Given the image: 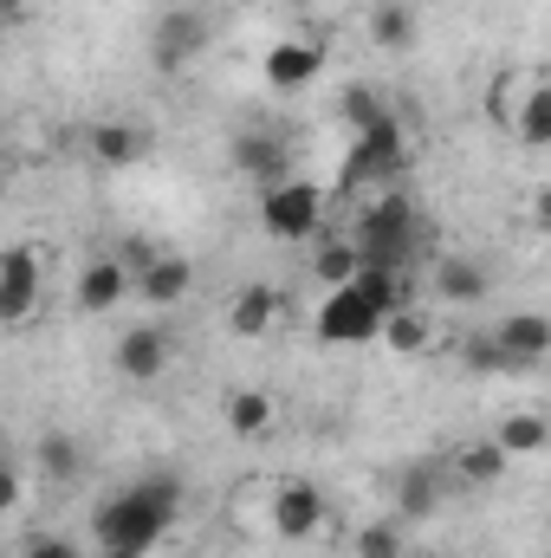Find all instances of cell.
<instances>
[{"instance_id":"1","label":"cell","mask_w":551,"mask_h":558,"mask_svg":"<svg viewBox=\"0 0 551 558\" xmlns=\"http://www.w3.org/2000/svg\"><path fill=\"white\" fill-rule=\"evenodd\" d=\"M234 533L247 539H279V546H305L331 526V500L325 487L298 481V474H247L228 500Z\"/></svg>"},{"instance_id":"2","label":"cell","mask_w":551,"mask_h":558,"mask_svg":"<svg viewBox=\"0 0 551 558\" xmlns=\"http://www.w3.org/2000/svg\"><path fill=\"white\" fill-rule=\"evenodd\" d=\"M182 520V474H143L124 494H111L91 513V539L98 546H131V553H156Z\"/></svg>"},{"instance_id":"3","label":"cell","mask_w":551,"mask_h":558,"mask_svg":"<svg viewBox=\"0 0 551 558\" xmlns=\"http://www.w3.org/2000/svg\"><path fill=\"white\" fill-rule=\"evenodd\" d=\"M493 124L526 149H551V65H506L487 92Z\"/></svg>"},{"instance_id":"4","label":"cell","mask_w":551,"mask_h":558,"mask_svg":"<svg viewBox=\"0 0 551 558\" xmlns=\"http://www.w3.org/2000/svg\"><path fill=\"white\" fill-rule=\"evenodd\" d=\"M364 247V267H390V274H409L415 267V247H421V221H415V202L403 189H383L357 208V234Z\"/></svg>"},{"instance_id":"5","label":"cell","mask_w":551,"mask_h":558,"mask_svg":"<svg viewBox=\"0 0 551 558\" xmlns=\"http://www.w3.org/2000/svg\"><path fill=\"white\" fill-rule=\"evenodd\" d=\"M383 325H390V305L370 299L357 279L351 286H325L318 305H311V338L344 351V344H383Z\"/></svg>"},{"instance_id":"6","label":"cell","mask_w":551,"mask_h":558,"mask_svg":"<svg viewBox=\"0 0 551 558\" xmlns=\"http://www.w3.org/2000/svg\"><path fill=\"white\" fill-rule=\"evenodd\" d=\"M254 215H260V228L285 241V247H298V241H311L318 228H325V189L311 182V175H279L267 182L260 195H254Z\"/></svg>"},{"instance_id":"7","label":"cell","mask_w":551,"mask_h":558,"mask_svg":"<svg viewBox=\"0 0 551 558\" xmlns=\"http://www.w3.org/2000/svg\"><path fill=\"white\" fill-rule=\"evenodd\" d=\"M403 169H409V131L383 111L377 124L357 131L351 156L338 162V182H344V189H383V182H396Z\"/></svg>"},{"instance_id":"8","label":"cell","mask_w":551,"mask_h":558,"mask_svg":"<svg viewBox=\"0 0 551 558\" xmlns=\"http://www.w3.org/2000/svg\"><path fill=\"white\" fill-rule=\"evenodd\" d=\"M39 292H46V254L26 247V241H13L0 254V325L7 331H26L33 312H39Z\"/></svg>"},{"instance_id":"9","label":"cell","mask_w":551,"mask_h":558,"mask_svg":"<svg viewBox=\"0 0 551 558\" xmlns=\"http://www.w3.org/2000/svg\"><path fill=\"white\" fill-rule=\"evenodd\" d=\"M111 364H118L124 384H156V377L175 364V338H169L162 325H131V331H118Z\"/></svg>"},{"instance_id":"10","label":"cell","mask_w":551,"mask_h":558,"mask_svg":"<svg viewBox=\"0 0 551 558\" xmlns=\"http://www.w3.org/2000/svg\"><path fill=\"white\" fill-rule=\"evenodd\" d=\"M201 52H208V20H201V13L175 7V13L156 20V33H149V59H156V72H188Z\"/></svg>"},{"instance_id":"11","label":"cell","mask_w":551,"mask_h":558,"mask_svg":"<svg viewBox=\"0 0 551 558\" xmlns=\"http://www.w3.org/2000/svg\"><path fill=\"white\" fill-rule=\"evenodd\" d=\"M318 72H325V46H318V39H273V46L260 52V78H267L273 92H305Z\"/></svg>"},{"instance_id":"12","label":"cell","mask_w":551,"mask_h":558,"mask_svg":"<svg viewBox=\"0 0 551 558\" xmlns=\"http://www.w3.org/2000/svg\"><path fill=\"white\" fill-rule=\"evenodd\" d=\"M279 318H285V292H279V286H267V279L241 286V292H234V305H228V331H234L241 344H254V338H273Z\"/></svg>"},{"instance_id":"13","label":"cell","mask_w":551,"mask_h":558,"mask_svg":"<svg viewBox=\"0 0 551 558\" xmlns=\"http://www.w3.org/2000/svg\"><path fill=\"white\" fill-rule=\"evenodd\" d=\"M493 338H500V351H506L513 377L551 357V318H546V312H506V318L493 325Z\"/></svg>"},{"instance_id":"14","label":"cell","mask_w":551,"mask_h":558,"mask_svg":"<svg viewBox=\"0 0 551 558\" xmlns=\"http://www.w3.org/2000/svg\"><path fill=\"white\" fill-rule=\"evenodd\" d=\"M137 292L156 305V312L182 305V299L195 292V260H182V254H149V260L137 267Z\"/></svg>"},{"instance_id":"15","label":"cell","mask_w":551,"mask_h":558,"mask_svg":"<svg viewBox=\"0 0 551 558\" xmlns=\"http://www.w3.org/2000/svg\"><path fill=\"white\" fill-rule=\"evenodd\" d=\"M228 162H234L241 175H254L260 189L279 182V175H292V149H285V137H273V131H241L234 149H228Z\"/></svg>"},{"instance_id":"16","label":"cell","mask_w":551,"mask_h":558,"mask_svg":"<svg viewBox=\"0 0 551 558\" xmlns=\"http://www.w3.org/2000/svg\"><path fill=\"white\" fill-rule=\"evenodd\" d=\"M131 286H137V274H131L124 260H91L85 274L72 279V305H78L85 318H98V312H111Z\"/></svg>"},{"instance_id":"17","label":"cell","mask_w":551,"mask_h":558,"mask_svg":"<svg viewBox=\"0 0 551 558\" xmlns=\"http://www.w3.org/2000/svg\"><path fill=\"white\" fill-rule=\"evenodd\" d=\"M221 422H228L234 441H267V435L279 428V403L267 397V390H234L228 410H221Z\"/></svg>"},{"instance_id":"18","label":"cell","mask_w":551,"mask_h":558,"mask_svg":"<svg viewBox=\"0 0 551 558\" xmlns=\"http://www.w3.org/2000/svg\"><path fill=\"white\" fill-rule=\"evenodd\" d=\"M91 156H98L105 169H131V162L149 156V131L131 124V118H105V124L91 131Z\"/></svg>"},{"instance_id":"19","label":"cell","mask_w":551,"mask_h":558,"mask_svg":"<svg viewBox=\"0 0 551 558\" xmlns=\"http://www.w3.org/2000/svg\"><path fill=\"white\" fill-rule=\"evenodd\" d=\"M506 461H513V454H506L493 435H480V441H467V448L454 454V487H474V494H487V487H500Z\"/></svg>"},{"instance_id":"20","label":"cell","mask_w":551,"mask_h":558,"mask_svg":"<svg viewBox=\"0 0 551 558\" xmlns=\"http://www.w3.org/2000/svg\"><path fill=\"white\" fill-rule=\"evenodd\" d=\"M33 461H39L46 487H72V481H78V468H85V454H78V435H65V428H46Z\"/></svg>"},{"instance_id":"21","label":"cell","mask_w":551,"mask_h":558,"mask_svg":"<svg viewBox=\"0 0 551 558\" xmlns=\"http://www.w3.org/2000/svg\"><path fill=\"white\" fill-rule=\"evenodd\" d=\"M434 299H448V305L487 299V267L480 260H434Z\"/></svg>"},{"instance_id":"22","label":"cell","mask_w":551,"mask_h":558,"mask_svg":"<svg viewBox=\"0 0 551 558\" xmlns=\"http://www.w3.org/2000/svg\"><path fill=\"white\" fill-rule=\"evenodd\" d=\"M493 441H500L513 461H519V454H539V448H551V422L539 416V410H513V416H500Z\"/></svg>"},{"instance_id":"23","label":"cell","mask_w":551,"mask_h":558,"mask_svg":"<svg viewBox=\"0 0 551 558\" xmlns=\"http://www.w3.org/2000/svg\"><path fill=\"white\" fill-rule=\"evenodd\" d=\"M357 274H364V247H357L351 234H338V241H325V247L311 254V279H318V286H351Z\"/></svg>"},{"instance_id":"24","label":"cell","mask_w":551,"mask_h":558,"mask_svg":"<svg viewBox=\"0 0 551 558\" xmlns=\"http://www.w3.org/2000/svg\"><path fill=\"white\" fill-rule=\"evenodd\" d=\"M370 46H383V52H409L415 46V13L403 0H377L370 7Z\"/></svg>"},{"instance_id":"25","label":"cell","mask_w":551,"mask_h":558,"mask_svg":"<svg viewBox=\"0 0 551 558\" xmlns=\"http://www.w3.org/2000/svg\"><path fill=\"white\" fill-rule=\"evenodd\" d=\"M461 364H467L474 377H513V364H506V351H500L493 325H487V331H467V338H461Z\"/></svg>"},{"instance_id":"26","label":"cell","mask_w":551,"mask_h":558,"mask_svg":"<svg viewBox=\"0 0 551 558\" xmlns=\"http://www.w3.org/2000/svg\"><path fill=\"white\" fill-rule=\"evenodd\" d=\"M383 344H390V351H428V344H434V325H428L415 305H403V312H390Z\"/></svg>"},{"instance_id":"27","label":"cell","mask_w":551,"mask_h":558,"mask_svg":"<svg viewBox=\"0 0 551 558\" xmlns=\"http://www.w3.org/2000/svg\"><path fill=\"white\" fill-rule=\"evenodd\" d=\"M357 558H403V533H396L390 520L364 526V533H357Z\"/></svg>"},{"instance_id":"28","label":"cell","mask_w":551,"mask_h":558,"mask_svg":"<svg viewBox=\"0 0 551 558\" xmlns=\"http://www.w3.org/2000/svg\"><path fill=\"white\" fill-rule=\"evenodd\" d=\"M403 507H409V513H428V507H434V474H428V468H415L409 481H403Z\"/></svg>"},{"instance_id":"29","label":"cell","mask_w":551,"mask_h":558,"mask_svg":"<svg viewBox=\"0 0 551 558\" xmlns=\"http://www.w3.org/2000/svg\"><path fill=\"white\" fill-rule=\"evenodd\" d=\"M526 221H532L539 234H551V182H539V189L526 195Z\"/></svg>"},{"instance_id":"30","label":"cell","mask_w":551,"mask_h":558,"mask_svg":"<svg viewBox=\"0 0 551 558\" xmlns=\"http://www.w3.org/2000/svg\"><path fill=\"white\" fill-rule=\"evenodd\" d=\"M26 558H78V546H72V539H33Z\"/></svg>"},{"instance_id":"31","label":"cell","mask_w":551,"mask_h":558,"mask_svg":"<svg viewBox=\"0 0 551 558\" xmlns=\"http://www.w3.org/2000/svg\"><path fill=\"white\" fill-rule=\"evenodd\" d=\"M98 558H156V553H131V546H98Z\"/></svg>"},{"instance_id":"32","label":"cell","mask_w":551,"mask_h":558,"mask_svg":"<svg viewBox=\"0 0 551 558\" xmlns=\"http://www.w3.org/2000/svg\"><path fill=\"white\" fill-rule=\"evenodd\" d=\"M273 7H285V13H305V7H318V0H273Z\"/></svg>"}]
</instances>
